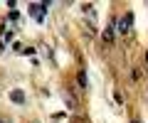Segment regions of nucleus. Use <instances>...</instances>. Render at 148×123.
Masks as SVG:
<instances>
[{"instance_id": "1", "label": "nucleus", "mask_w": 148, "mask_h": 123, "mask_svg": "<svg viewBox=\"0 0 148 123\" xmlns=\"http://www.w3.org/2000/svg\"><path fill=\"white\" fill-rule=\"evenodd\" d=\"M45 10H47V3H32V5H30V15L35 17L37 22L45 20Z\"/></svg>"}, {"instance_id": "2", "label": "nucleus", "mask_w": 148, "mask_h": 123, "mask_svg": "<svg viewBox=\"0 0 148 123\" xmlns=\"http://www.w3.org/2000/svg\"><path fill=\"white\" fill-rule=\"evenodd\" d=\"M131 25H133V15H126V17H121V20L116 22V30L121 35H128L131 32Z\"/></svg>"}, {"instance_id": "3", "label": "nucleus", "mask_w": 148, "mask_h": 123, "mask_svg": "<svg viewBox=\"0 0 148 123\" xmlns=\"http://www.w3.org/2000/svg\"><path fill=\"white\" fill-rule=\"evenodd\" d=\"M10 99H12L15 103H25V94H22L20 89H12V91H10Z\"/></svg>"}, {"instance_id": "4", "label": "nucleus", "mask_w": 148, "mask_h": 123, "mask_svg": "<svg viewBox=\"0 0 148 123\" xmlns=\"http://www.w3.org/2000/svg\"><path fill=\"white\" fill-rule=\"evenodd\" d=\"M104 42H114V25L104 30Z\"/></svg>"}, {"instance_id": "5", "label": "nucleus", "mask_w": 148, "mask_h": 123, "mask_svg": "<svg viewBox=\"0 0 148 123\" xmlns=\"http://www.w3.org/2000/svg\"><path fill=\"white\" fill-rule=\"evenodd\" d=\"M77 81H79V86H82V89H86V74H84V71H79Z\"/></svg>"}, {"instance_id": "6", "label": "nucleus", "mask_w": 148, "mask_h": 123, "mask_svg": "<svg viewBox=\"0 0 148 123\" xmlns=\"http://www.w3.org/2000/svg\"><path fill=\"white\" fill-rule=\"evenodd\" d=\"M64 99H67V103H69V106H77V101H74V96H72V94H67V91H64Z\"/></svg>"}, {"instance_id": "7", "label": "nucleus", "mask_w": 148, "mask_h": 123, "mask_svg": "<svg viewBox=\"0 0 148 123\" xmlns=\"http://www.w3.org/2000/svg\"><path fill=\"white\" fill-rule=\"evenodd\" d=\"M131 123H138V121H136V118H133V121H131Z\"/></svg>"}, {"instance_id": "8", "label": "nucleus", "mask_w": 148, "mask_h": 123, "mask_svg": "<svg viewBox=\"0 0 148 123\" xmlns=\"http://www.w3.org/2000/svg\"><path fill=\"white\" fill-rule=\"evenodd\" d=\"M146 62H148V54H146Z\"/></svg>"}, {"instance_id": "9", "label": "nucleus", "mask_w": 148, "mask_h": 123, "mask_svg": "<svg viewBox=\"0 0 148 123\" xmlns=\"http://www.w3.org/2000/svg\"><path fill=\"white\" fill-rule=\"evenodd\" d=\"M0 123H3V121H0Z\"/></svg>"}]
</instances>
